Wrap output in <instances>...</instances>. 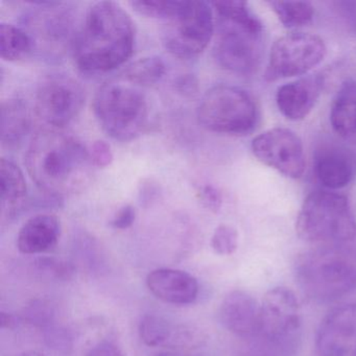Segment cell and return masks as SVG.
Here are the masks:
<instances>
[{
	"mask_svg": "<svg viewBox=\"0 0 356 356\" xmlns=\"http://www.w3.org/2000/svg\"><path fill=\"white\" fill-rule=\"evenodd\" d=\"M26 165L40 191L54 197L85 191L93 177L89 149L64 129L44 128L33 136Z\"/></svg>",
	"mask_w": 356,
	"mask_h": 356,
	"instance_id": "1",
	"label": "cell"
},
{
	"mask_svg": "<svg viewBox=\"0 0 356 356\" xmlns=\"http://www.w3.org/2000/svg\"><path fill=\"white\" fill-rule=\"evenodd\" d=\"M134 47V22L128 12L114 1H99L87 12L72 51L81 72L105 74L124 65Z\"/></svg>",
	"mask_w": 356,
	"mask_h": 356,
	"instance_id": "2",
	"label": "cell"
},
{
	"mask_svg": "<svg viewBox=\"0 0 356 356\" xmlns=\"http://www.w3.org/2000/svg\"><path fill=\"white\" fill-rule=\"evenodd\" d=\"M296 282L318 303L337 301L356 291V245H316L295 262Z\"/></svg>",
	"mask_w": 356,
	"mask_h": 356,
	"instance_id": "3",
	"label": "cell"
},
{
	"mask_svg": "<svg viewBox=\"0 0 356 356\" xmlns=\"http://www.w3.org/2000/svg\"><path fill=\"white\" fill-rule=\"evenodd\" d=\"M301 337L302 312L295 293L286 287L270 289L260 304L253 355L297 356Z\"/></svg>",
	"mask_w": 356,
	"mask_h": 356,
	"instance_id": "4",
	"label": "cell"
},
{
	"mask_svg": "<svg viewBox=\"0 0 356 356\" xmlns=\"http://www.w3.org/2000/svg\"><path fill=\"white\" fill-rule=\"evenodd\" d=\"M296 231L304 241L318 245L351 243L356 220L349 200L337 191H312L300 208Z\"/></svg>",
	"mask_w": 356,
	"mask_h": 356,
	"instance_id": "5",
	"label": "cell"
},
{
	"mask_svg": "<svg viewBox=\"0 0 356 356\" xmlns=\"http://www.w3.org/2000/svg\"><path fill=\"white\" fill-rule=\"evenodd\" d=\"M93 109L99 126L114 140H135L149 127V104L136 87L106 83L95 95Z\"/></svg>",
	"mask_w": 356,
	"mask_h": 356,
	"instance_id": "6",
	"label": "cell"
},
{
	"mask_svg": "<svg viewBox=\"0 0 356 356\" xmlns=\"http://www.w3.org/2000/svg\"><path fill=\"white\" fill-rule=\"evenodd\" d=\"M197 122L210 132L241 136L253 132L260 112L248 91L232 85H216L203 95L197 111Z\"/></svg>",
	"mask_w": 356,
	"mask_h": 356,
	"instance_id": "7",
	"label": "cell"
},
{
	"mask_svg": "<svg viewBox=\"0 0 356 356\" xmlns=\"http://www.w3.org/2000/svg\"><path fill=\"white\" fill-rule=\"evenodd\" d=\"M214 33L213 10L206 1H184L164 26L162 40L175 57L193 59L207 49Z\"/></svg>",
	"mask_w": 356,
	"mask_h": 356,
	"instance_id": "8",
	"label": "cell"
},
{
	"mask_svg": "<svg viewBox=\"0 0 356 356\" xmlns=\"http://www.w3.org/2000/svg\"><path fill=\"white\" fill-rule=\"evenodd\" d=\"M327 47L314 34L291 32L275 41L270 49L264 79L268 82L307 74L324 61Z\"/></svg>",
	"mask_w": 356,
	"mask_h": 356,
	"instance_id": "9",
	"label": "cell"
},
{
	"mask_svg": "<svg viewBox=\"0 0 356 356\" xmlns=\"http://www.w3.org/2000/svg\"><path fill=\"white\" fill-rule=\"evenodd\" d=\"M85 104V91L68 74H57L41 82L35 97L37 118L47 128L64 129L79 115Z\"/></svg>",
	"mask_w": 356,
	"mask_h": 356,
	"instance_id": "10",
	"label": "cell"
},
{
	"mask_svg": "<svg viewBox=\"0 0 356 356\" xmlns=\"http://www.w3.org/2000/svg\"><path fill=\"white\" fill-rule=\"evenodd\" d=\"M261 37L262 32L218 19L213 55L218 65L241 76L253 74L259 65Z\"/></svg>",
	"mask_w": 356,
	"mask_h": 356,
	"instance_id": "11",
	"label": "cell"
},
{
	"mask_svg": "<svg viewBox=\"0 0 356 356\" xmlns=\"http://www.w3.org/2000/svg\"><path fill=\"white\" fill-rule=\"evenodd\" d=\"M258 161L291 179H300L306 170L303 143L291 129L273 128L252 140Z\"/></svg>",
	"mask_w": 356,
	"mask_h": 356,
	"instance_id": "12",
	"label": "cell"
},
{
	"mask_svg": "<svg viewBox=\"0 0 356 356\" xmlns=\"http://www.w3.org/2000/svg\"><path fill=\"white\" fill-rule=\"evenodd\" d=\"M318 356H356V302L331 310L316 339Z\"/></svg>",
	"mask_w": 356,
	"mask_h": 356,
	"instance_id": "13",
	"label": "cell"
},
{
	"mask_svg": "<svg viewBox=\"0 0 356 356\" xmlns=\"http://www.w3.org/2000/svg\"><path fill=\"white\" fill-rule=\"evenodd\" d=\"M324 78L312 74L279 87L276 104L287 120L299 122L309 115L322 95Z\"/></svg>",
	"mask_w": 356,
	"mask_h": 356,
	"instance_id": "14",
	"label": "cell"
},
{
	"mask_svg": "<svg viewBox=\"0 0 356 356\" xmlns=\"http://www.w3.org/2000/svg\"><path fill=\"white\" fill-rule=\"evenodd\" d=\"M222 326L236 337L253 339L259 328L260 304L248 291H230L220 307Z\"/></svg>",
	"mask_w": 356,
	"mask_h": 356,
	"instance_id": "15",
	"label": "cell"
},
{
	"mask_svg": "<svg viewBox=\"0 0 356 356\" xmlns=\"http://www.w3.org/2000/svg\"><path fill=\"white\" fill-rule=\"evenodd\" d=\"M147 285L156 298L174 305L193 303L199 295L197 279L174 268H158L149 273Z\"/></svg>",
	"mask_w": 356,
	"mask_h": 356,
	"instance_id": "16",
	"label": "cell"
},
{
	"mask_svg": "<svg viewBox=\"0 0 356 356\" xmlns=\"http://www.w3.org/2000/svg\"><path fill=\"white\" fill-rule=\"evenodd\" d=\"M61 222L57 216L40 213L24 222L17 236V248L24 254H40L57 245L61 236Z\"/></svg>",
	"mask_w": 356,
	"mask_h": 356,
	"instance_id": "17",
	"label": "cell"
},
{
	"mask_svg": "<svg viewBox=\"0 0 356 356\" xmlns=\"http://www.w3.org/2000/svg\"><path fill=\"white\" fill-rule=\"evenodd\" d=\"M32 128V115L24 99H9L0 108V135L3 147H15Z\"/></svg>",
	"mask_w": 356,
	"mask_h": 356,
	"instance_id": "18",
	"label": "cell"
},
{
	"mask_svg": "<svg viewBox=\"0 0 356 356\" xmlns=\"http://www.w3.org/2000/svg\"><path fill=\"white\" fill-rule=\"evenodd\" d=\"M330 124L339 137L356 145V82L341 87L330 109Z\"/></svg>",
	"mask_w": 356,
	"mask_h": 356,
	"instance_id": "19",
	"label": "cell"
},
{
	"mask_svg": "<svg viewBox=\"0 0 356 356\" xmlns=\"http://www.w3.org/2000/svg\"><path fill=\"white\" fill-rule=\"evenodd\" d=\"M1 211L3 218H12L24 206L28 195L26 177L22 168L8 158L0 161Z\"/></svg>",
	"mask_w": 356,
	"mask_h": 356,
	"instance_id": "20",
	"label": "cell"
},
{
	"mask_svg": "<svg viewBox=\"0 0 356 356\" xmlns=\"http://www.w3.org/2000/svg\"><path fill=\"white\" fill-rule=\"evenodd\" d=\"M316 178L327 191H337L345 188L353 180L354 168L351 160L335 151H327L316 160Z\"/></svg>",
	"mask_w": 356,
	"mask_h": 356,
	"instance_id": "21",
	"label": "cell"
},
{
	"mask_svg": "<svg viewBox=\"0 0 356 356\" xmlns=\"http://www.w3.org/2000/svg\"><path fill=\"white\" fill-rule=\"evenodd\" d=\"M34 49V41L24 29L5 22L0 24V56L3 60L20 61L26 59Z\"/></svg>",
	"mask_w": 356,
	"mask_h": 356,
	"instance_id": "22",
	"label": "cell"
},
{
	"mask_svg": "<svg viewBox=\"0 0 356 356\" xmlns=\"http://www.w3.org/2000/svg\"><path fill=\"white\" fill-rule=\"evenodd\" d=\"M165 72L163 60L158 56H149L129 64L122 74L124 80L135 87H149L159 82Z\"/></svg>",
	"mask_w": 356,
	"mask_h": 356,
	"instance_id": "23",
	"label": "cell"
},
{
	"mask_svg": "<svg viewBox=\"0 0 356 356\" xmlns=\"http://www.w3.org/2000/svg\"><path fill=\"white\" fill-rule=\"evenodd\" d=\"M270 8L279 22L287 29H298L312 24L314 8L307 1H272Z\"/></svg>",
	"mask_w": 356,
	"mask_h": 356,
	"instance_id": "24",
	"label": "cell"
},
{
	"mask_svg": "<svg viewBox=\"0 0 356 356\" xmlns=\"http://www.w3.org/2000/svg\"><path fill=\"white\" fill-rule=\"evenodd\" d=\"M212 6L216 10L218 19L227 20L233 24H241V26L264 32L261 22L250 9L248 3L224 0V1H216L212 3Z\"/></svg>",
	"mask_w": 356,
	"mask_h": 356,
	"instance_id": "25",
	"label": "cell"
},
{
	"mask_svg": "<svg viewBox=\"0 0 356 356\" xmlns=\"http://www.w3.org/2000/svg\"><path fill=\"white\" fill-rule=\"evenodd\" d=\"M170 323L161 316L147 314L141 318L139 324V335L145 345L157 347L165 343L170 337Z\"/></svg>",
	"mask_w": 356,
	"mask_h": 356,
	"instance_id": "26",
	"label": "cell"
},
{
	"mask_svg": "<svg viewBox=\"0 0 356 356\" xmlns=\"http://www.w3.org/2000/svg\"><path fill=\"white\" fill-rule=\"evenodd\" d=\"M183 3L184 1L179 0H138L131 1L130 6L135 12L145 17L159 18L168 22L180 11Z\"/></svg>",
	"mask_w": 356,
	"mask_h": 356,
	"instance_id": "27",
	"label": "cell"
},
{
	"mask_svg": "<svg viewBox=\"0 0 356 356\" xmlns=\"http://www.w3.org/2000/svg\"><path fill=\"white\" fill-rule=\"evenodd\" d=\"M211 247L218 255H232L238 247V233L229 225H220L211 237Z\"/></svg>",
	"mask_w": 356,
	"mask_h": 356,
	"instance_id": "28",
	"label": "cell"
},
{
	"mask_svg": "<svg viewBox=\"0 0 356 356\" xmlns=\"http://www.w3.org/2000/svg\"><path fill=\"white\" fill-rule=\"evenodd\" d=\"M89 156L93 166L99 168L109 166L114 158L111 147L109 143L104 140H97L91 145Z\"/></svg>",
	"mask_w": 356,
	"mask_h": 356,
	"instance_id": "29",
	"label": "cell"
},
{
	"mask_svg": "<svg viewBox=\"0 0 356 356\" xmlns=\"http://www.w3.org/2000/svg\"><path fill=\"white\" fill-rule=\"evenodd\" d=\"M197 197L206 209L218 212L222 207V197L220 191L211 184H204L197 189Z\"/></svg>",
	"mask_w": 356,
	"mask_h": 356,
	"instance_id": "30",
	"label": "cell"
},
{
	"mask_svg": "<svg viewBox=\"0 0 356 356\" xmlns=\"http://www.w3.org/2000/svg\"><path fill=\"white\" fill-rule=\"evenodd\" d=\"M135 218H136V211L134 207L131 205H124L116 212L110 225L112 228L118 230H126L134 224Z\"/></svg>",
	"mask_w": 356,
	"mask_h": 356,
	"instance_id": "31",
	"label": "cell"
},
{
	"mask_svg": "<svg viewBox=\"0 0 356 356\" xmlns=\"http://www.w3.org/2000/svg\"><path fill=\"white\" fill-rule=\"evenodd\" d=\"M339 14L343 17L350 30L356 34V0H348V1H339L337 3Z\"/></svg>",
	"mask_w": 356,
	"mask_h": 356,
	"instance_id": "32",
	"label": "cell"
},
{
	"mask_svg": "<svg viewBox=\"0 0 356 356\" xmlns=\"http://www.w3.org/2000/svg\"><path fill=\"white\" fill-rule=\"evenodd\" d=\"M176 89L184 95H193L197 91V80L193 74H183L176 80Z\"/></svg>",
	"mask_w": 356,
	"mask_h": 356,
	"instance_id": "33",
	"label": "cell"
},
{
	"mask_svg": "<svg viewBox=\"0 0 356 356\" xmlns=\"http://www.w3.org/2000/svg\"><path fill=\"white\" fill-rule=\"evenodd\" d=\"M86 356H124L120 350L109 341H101L87 352Z\"/></svg>",
	"mask_w": 356,
	"mask_h": 356,
	"instance_id": "34",
	"label": "cell"
},
{
	"mask_svg": "<svg viewBox=\"0 0 356 356\" xmlns=\"http://www.w3.org/2000/svg\"><path fill=\"white\" fill-rule=\"evenodd\" d=\"M157 186H155L151 181L143 183V184L141 185V189L140 191H139L141 204L149 203V202L153 201V200L157 197Z\"/></svg>",
	"mask_w": 356,
	"mask_h": 356,
	"instance_id": "35",
	"label": "cell"
},
{
	"mask_svg": "<svg viewBox=\"0 0 356 356\" xmlns=\"http://www.w3.org/2000/svg\"><path fill=\"white\" fill-rule=\"evenodd\" d=\"M16 356H45L43 354L39 353V352L36 351H26L22 352V353L18 354Z\"/></svg>",
	"mask_w": 356,
	"mask_h": 356,
	"instance_id": "36",
	"label": "cell"
},
{
	"mask_svg": "<svg viewBox=\"0 0 356 356\" xmlns=\"http://www.w3.org/2000/svg\"><path fill=\"white\" fill-rule=\"evenodd\" d=\"M158 356H185V355H181V354H176V353H163L160 354V355Z\"/></svg>",
	"mask_w": 356,
	"mask_h": 356,
	"instance_id": "37",
	"label": "cell"
},
{
	"mask_svg": "<svg viewBox=\"0 0 356 356\" xmlns=\"http://www.w3.org/2000/svg\"><path fill=\"white\" fill-rule=\"evenodd\" d=\"M249 356H255V355H253V354H252V355H249Z\"/></svg>",
	"mask_w": 356,
	"mask_h": 356,
	"instance_id": "38",
	"label": "cell"
}]
</instances>
